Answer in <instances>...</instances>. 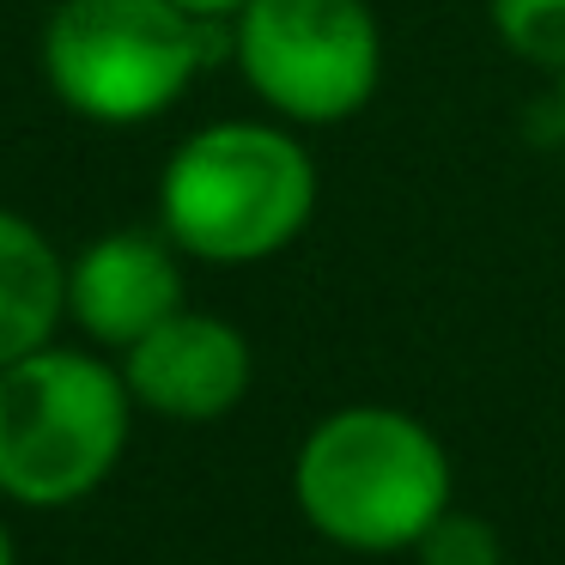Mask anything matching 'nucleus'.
<instances>
[{
	"mask_svg": "<svg viewBox=\"0 0 565 565\" xmlns=\"http://www.w3.org/2000/svg\"><path fill=\"white\" fill-rule=\"evenodd\" d=\"M164 232L207 262H262L305 232L317 171L292 135L262 122H220L171 152L159 183Z\"/></svg>",
	"mask_w": 565,
	"mask_h": 565,
	"instance_id": "nucleus-1",
	"label": "nucleus"
},
{
	"mask_svg": "<svg viewBox=\"0 0 565 565\" xmlns=\"http://www.w3.org/2000/svg\"><path fill=\"white\" fill-rule=\"evenodd\" d=\"M298 504L341 547H407L450 504V462L407 414L347 407L310 431L298 456Z\"/></svg>",
	"mask_w": 565,
	"mask_h": 565,
	"instance_id": "nucleus-2",
	"label": "nucleus"
},
{
	"mask_svg": "<svg viewBox=\"0 0 565 565\" xmlns=\"http://www.w3.org/2000/svg\"><path fill=\"white\" fill-rule=\"evenodd\" d=\"M220 50L213 19L177 0H62L43 62L67 110L92 122H147Z\"/></svg>",
	"mask_w": 565,
	"mask_h": 565,
	"instance_id": "nucleus-3",
	"label": "nucleus"
},
{
	"mask_svg": "<svg viewBox=\"0 0 565 565\" xmlns=\"http://www.w3.org/2000/svg\"><path fill=\"white\" fill-rule=\"evenodd\" d=\"M128 431L122 383L79 353H25L0 371V487L67 504L110 475Z\"/></svg>",
	"mask_w": 565,
	"mask_h": 565,
	"instance_id": "nucleus-4",
	"label": "nucleus"
},
{
	"mask_svg": "<svg viewBox=\"0 0 565 565\" xmlns=\"http://www.w3.org/2000/svg\"><path fill=\"white\" fill-rule=\"evenodd\" d=\"M232 50L256 98L292 122H347L383 67L365 0H244Z\"/></svg>",
	"mask_w": 565,
	"mask_h": 565,
	"instance_id": "nucleus-5",
	"label": "nucleus"
},
{
	"mask_svg": "<svg viewBox=\"0 0 565 565\" xmlns=\"http://www.w3.org/2000/svg\"><path fill=\"white\" fill-rule=\"evenodd\" d=\"M128 390L171 419H213L249 390V347L220 317H164L128 347Z\"/></svg>",
	"mask_w": 565,
	"mask_h": 565,
	"instance_id": "nucleus-6",
	"label": "nucleus"
},
{
	"mask_svg": "<svg viewBox=\"0 0 565 565\" xmlns=\"http://www.w3.org/2000/svg\"><path fill=\"white\" fill-rule=\"evenodd\" d=\"M67 305L98 341L135 347L140 334H152L164 317H177L183 305V280L177 262L159 237L147 232H116L104 244H92L79 256L74 280H67Z\"/></svg>",
	"mask_w": 565,
	"mask_h": 565,
	"instance_id": "nucleus-7",
	"label": "nucleus"
},
{
	"mask_svg": "<svg viewBox=\"0 0 565 565\" xmlns=\"http://www.w3.org/2000/svg\"><path fill=\"white\" fill-rule=\"evenodd\" d=\"M62 298H67V280L55 249L25 220L0 213V371L13 359L38 353L43 334L55 329Z\"/></svg>",
	"mask_w": 565,
	"mask_h": 565,
	"instance_id": "nucleus-8",
	"label": "nucleus"
},
{
	"mask_svg": "<svg viewBox=\"0 0 565 565\" xmlns=\"http://www.w3.org/2000/svg\"><path fill=\"white\" fill-rule=\"evenodd\" d=\"M487 13L516 62L565 74V0H487Z\"/></svg>",
	"mask_w": 565,
	"mask_h": 565,
	"instance_id": "nucleus-9",
	"label": "nucleus"
},
{
	"mask_svg": "<svg viewBox=\"0 0 565 565\" xmlns=\"http://www.w3.org/2000/svg\"><path fill=\"white\" fill-rule=\"evenodd\" d=\"M419 553H426V565H499V541L475 516H438L419 535Z\"/></svg>",
	"mask_w": 565,
	"mask_h": 565,
	"instance_id": "nucleus-10",
	"label": "nucleus"
},
{
	"mask_svg": "<svg viewBox=\"0 0 565 565\" xmlns=\"http://www.w3.org/2000/svg\"><path fill=\"white\" fill-rule=\"evenodd\" d=\"M177 7H189V13H201V19H225V13H237L244 0H177Z\"/></svg>",
	"mask_w": 565,
	"mask_h": 565,
	"instance_id": "nucleus-11",
	"label": "nucleus"
},
{
	"mask_svg": "<svg viewBox=\"0 0 565 565\" xmlns=\"http://www.w3.org/2000/svg\"><path fill=\"white\" fill-rule=\"evenodd\" d=\"M0 565H13V547H7V529H0Z\"/></svg>",
	"mask_w": 565,
	"mask_h": 565,
	"instance_id": "nucleus-12",
	"label": "nucleus"
},
{
	"mask_svg": "<svg viewBox=\"0 0 565 565\" xmlns=\"http://www.w3.org/2000/svg\"><path fill=\"white\" fill-rule=\"evenodd\" d=\"M559 122H565V74H559Z\"/></svg>",
	"mask_w": 565,
	"mask_h": 565,
	"instance_id": "nucleus-13",
	"label": "nucleus"
}]
</instances>
